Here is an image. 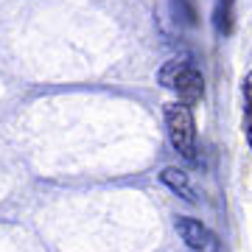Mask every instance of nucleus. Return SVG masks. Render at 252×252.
Wrapping results in <instances>:
<instances>
[{"instance_id":"nucleus-6","label":"nucleus","mask_w":252,"mask_h":252,"mask_svg":"<svg viewBox=\"0 0 252 252\" xmlns=\"http://www.w3.org/2000/svg\"><path fill=\"white\" fill-rule=\"evenodd\" d=\"M244 135L252 149V73L244 76Z\"/></svg>"},{"instance_id":"nucleus-4","label":"nucleus","mask_w":252,"mask_h":252,"mask_svg":"<svg viewBox=\"0 0 252 252\" xmlns=\"http://www.w3.org/2000/svg\"><path fill=\"white\" fill-rule=\"evenodd\" d=\"M177 95H180V101H185V104H196V101H202V95H205V79H202V73L190 64L188 70L180 76V81H177Z\"/></svg>"},{"instance_id":"nucleus-5","label":"nucleus","mask_w":252,"mask_h":252,"mask_svg":"<svg viewBox=\"0 0 252 252\" xmlns=\"http://www.w3.org/2000/svg\"><path fill=\"white\" fill-rule=\"evenodd\" d=\"M190 56H174V59H168V62L160 67V73H157V79H160L162 87H168V90H174L177 87V81H180V76L190 67Z\"/></svg>"},{"instance_id":"nucleus-7","label":"nucleus","mask_w":252,"mask_h":252,"mask_svg":"<svg viewBox=\"0 0 252 252\" xmlns=\"http://www.w3.org/2000/svg\"><path fill=\"white\" fill-rule=\"evenodd\" d=\"M221 6H227V9H233V0H221Z\"/></svg>"},{"instance_id":"nucleus-3","label":"nucleus","mask_w":252,"mask_h":252,"mask_svg":"<svg viewBox=\"0 0 252 252\" xmlns=\"http://www.w3.org/2000/svg\"><path fill=\"white\" fill-rule=\"evenodd\" d=\"M160 182L165 185V188H171L174 193L180 199H185V202H196V188H193V182H190V177L185 171H180V168H174V165H168V168H162L160 171Z\"/></svg>"},{"instance_id":"nucleus-1","label":"nucleus","mask_w":252,"mask_h":252,"mask_svg":"<svg viewBox=\"0 0 252 252\" xmlns=\"http://www.w3.org/2000/svg\"><path fill=\"white\" fill-rule=\"evenodd\" d=\"M162 115H165V129H168L171 146L182 157L193 160V152H196V124H193L190 104H185V101H168L162 107Z\"/></svg>"},{"instance_id":"nucleus-2","label":"nucleus","mask_w":252,"mask_h":252,"mask_svg":"<svg viewBox=\"0 0 252 252\" xmlns=\"http://www.w3.org/2000/svg\"><path fill=\"white\" fill-rule=\"evenodd\" d=\"M177 233H180V238L188 244L190 250H196V252L207 250L210 241H213L210 230H207L199 219H193V216H180V219H177Z\"/></svg>"}]
</instances>
